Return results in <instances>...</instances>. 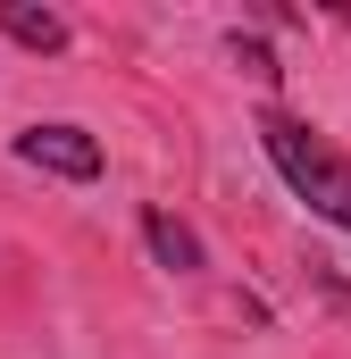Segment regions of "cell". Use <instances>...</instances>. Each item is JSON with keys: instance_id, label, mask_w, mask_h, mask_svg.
<instances>
[{"instance_id": "6da1fadb", "label": "cell", "mask_w": 351, "mask_h": 359, "mask_svg": "<svg viewBox=\"0 0 351 359\" xmlns=\"http://www.w3.org/2000/svg\"><path fill=\"white\" fill-rule=\"evenodd\" d=\"M260 151H267V168L310 201V217H326V226H343V234H351V159L310 126V117H293V109H260Z\"/></svg>"}, {"instance_id": "7a4b0ae2", "label": "cell", "mask_w": 351, "mask_h": 359, "mask_svg": "<svg viewBox=\"0 0 351 359\" xmlns=\"http://www.w3.org/2000/svg\"><path fill=\"white\" fill-rule=\"evenodd\" d=\"M17 159L42 168V176H67V184L100 176V142H92L84 126H25V134H17Z\"/></svg>"}, {"instance_id": "3957f363", "label": "cell", "mask_w": 351, "mask_h": 359, "mask_svg": "<svg viewBox=\"0 0 351 359\" xmlns=\"http://www.w3.org/2000/svg\"><path fill=\"white\" fill-rule=\"evenodd\" d=\"M0 34H8L17 50H42V59L67 50V17H59V8H17V0H0Z\"/></svg>"}, {"instance_id": "277c9868", "label": "cell", "mask_w": 351, "mask_h": 359, "mask_svg": "<svg viewBox=\"0 0 351 359\" xmlns=\"http://www.w3.org/2000/svg\"><path fill=\"white\" fill-rule=\"evenodd\" d=\"M143 243H151V259H159V268H176V276H192V268H201V243H192V226H176L168 209H151V217H143Z\"/></svg>"}, {"instance_id": "5b68a950", "label": "cell", "mask_w": 351, "mask_h": 359, "mask_svg": "<svg viewBox=\"0 0 351 359\" xmlns=\"http://www.w3.org/2000/svg\"><path fill=\"white\" fill-rule=\"evenodd\" d=\"M226 59H234L251 84H276V76H284V67H276V50H267V42H251V34H234V42H226Z\"/></svg>"}]
</instances>
